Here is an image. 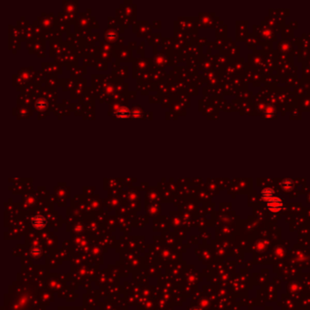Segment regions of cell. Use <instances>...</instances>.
Instances as JSON below:
<instances>
[{
  "mask_svg": "<svg viewBox=\"0 0 310 310\" xmlns=\"http://www.w3.org/2000/svg\"><path fill=\"white\" fill-rule=\"evenodd\" d=\"M267 209L272 213H278L284 208V201L279 196H275L267 202Z\"/></svg>",
  "mask_w": 310,
  "mask_h": 310,
  "instance_id": "cell-1",
  "label": "cell"
},
{
  "mask_svg": "<svg viewBox=\"0 0 310 310\" xmlns=\"http://www.w3.org/2000/svg\"><path fill=\"white\" fill-rule=\"evenodd\" d=\"M275 191L272 189V188H269V187H267V188H264L262 191H261V198L267 203V201H269L271 198H273L275 196Z\"/></svg>",
  "mask_w": 310,
  "mask_h": 310,
  "instance_id": "cell-2",
  "label": "cell"
},
{
  "mask_svg": "<svg viewBox=\"0 0 310 310\" xmlns=\"http://www.w3.org/2000/svg\"><path fill=\"white\" fill-rule=\"evenodd\" d=\"M46 103L45 100H38L37 103H36V107L39 109H43L46 107Z\"/></svg>",
  "mask_w": 310,
  "mask_h": 310,
  "instance_id": "cell-6",
  "label": "cell"
},
{
  "mask_svg": "<svg viewBox=\"0 0 310 310\" xmlns=\"http://www.w3.org/2000/svg\"><path fill=\"white\" fill-rule=\"evenodd\" d=\"M276 108L271 106V105H267L265 107V109H264V115L267 117V118H272L273 116L276 115Z\"/></svg>",
  "mask_w": 310,
  "mask_h": 310,
  "instance_id": "cell-4",
  "label": "cell"
},
{
  "mask_svg": "<svg viewBox=\"0 0 310 310\" xmlns=\"http://www.w3.org/2000/svg\"><path fill=\"white\" fill-rule=\"evenodd\" d=\"M118 118H128L129 116V111L128 108H120L119 110L118 111V114H117Z\"/></svg>",
  "mask_w": 310,
  "mask_h": 310,
  "instance_id": "cell-5",
  "label": "cell"
},
{
  "mask_svg": "<svg viewBox=\"0 0 310 310\" xmlns=\"http://www.w3.org/2000/svg\"><path fill=\"white\" fill-rule=\"evenodd\" d=\"M280 185L285 191H290L294 187V181L290 178H285L281 181Z\"/></svg>",
  "mask_w": 310,
  "mask_h": 310,
  "instance_id": "cell-3",
  "label": "cell"
}]
</instances>
